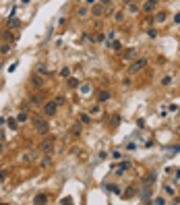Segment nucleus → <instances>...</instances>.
<instances>
[{"instance_id":"aec40b11","label":"nucleus","mask_w":180,"mask_h":205,"mask_svg":"<svg viewBox=\"0 0 180 205\" xmlns=\"http://www.w3.org/2000/svg\"><path fill=\"white\" fill-rule=\"evenodd\" d=\"M4 178H6V172H0V182H2Z\"/></svg>"},{"instance_id":"7ed1b4c3","label":"nucleus","mask_w":180,"mask_h":205,"mask_svg":"<svg viewBox=\"0 0 180 205\" xmlns=\"http://www.w3.org/2000/svg\"><path fill=\"white\" fill-rule=\"evenodd\" d=\"M56 108H58V106H56V102H54V104H52V102L46 104V106H44V114H46V116H54V114H56Z\"/></svg>"},{"instance_id":"6e6552de","label":"nucleus","mask_w":180,"mask_h":205,"mask_svg":"<svg viewBox=\"0 0 180 205\" xmlns=\"http://www.w3.org/2000/svg\"><path fill=\"white\" fill-rule=\"evenodd\" d=\"M93 15H95V17H102V15H104V6H99V4L93 6Z\"/></svg>"},{"instance_id":"9b49d317","label":"nucleus","mask_w":180,"mask_h":205,"mask_svg":"<svg viewBox=\"0 0 180 205\" xmlns=\"http://www.w3.org/2000/svg\"><path fill=\"white\" fill-rule=\"evenodd\" d=\"M120 48H122V46H120V41H114V44H112V50H116V52H120Z\"/></svg>"},{"instance_id":"2eb2a0df","label":"nucleus","mask_w":180,"mask_h":205,"mask_svg":"<svg viewBox=\"0 0 180 205\" xmlns=\"http://www.w3.org/2000/svg\"><path fill=\"white\" fill-rule=\"evenodd\" d=\"M91 114H93V116H97V114H102V110H99V108H93V110H91Z\"/></svg>"},{"instance_id":"1a4fd4ad","label":"nucleus","mask_w":180,"mask_h":205,"mask_svg":"<svg viewBox=\"0 0 180 205\" xmlns=\"http://www.w3.org/2000/svg\"><path fill=\"white\" fill-rule=\"evenodd\" d=\"M128 166H131V162H122V164H120V168H118V174H120V172H122V170H126V168H128Z\"/></svg>"},{"instance_id":"412c9836","label":"nucleus","mask_w":180,"mask_h":205,"mask_svg":"<svg viewBox=\"0 0 180 205\" xmlns=\"http://www.w3.org/2000/svg\"><path fill=\"white\" fill-rule=\"evenodd\" d=\"M87 2H89V4H93V2H95V0H87Z\"/></svg>"},{"instance_id":"f03ea898","label":"nucleus","mask_w":180,"mask_h":205,"mask_svg":"<svg viewBox=\"0 0 180 205\" xmlns=\"http://www.w3.org/2000/svg\"><path fill=\"white\" fill-rule=\"evenodd\" d=\"M145 64H147L145 58H139V60H135V62H132V66H131V73H139V70H143V68H145Z\"/></svg>"},{"instance_id":"ddd939ff","label":"nucleus","mask_w":180,"mask_h":205,"mask_svg":"<svg viewBox=\"0 0 180 205\" xmlns=\"http://www.w3.org/2000/svg\"><path fill=\"white\" fill-rule=\"evenodd\" d=\"M161 83H164V85H170V83H172V77H164Z\"/></svg>"},{"instance_id":"9d476101","label":"nucleus","mask_w":180,"mask_h":205,"mask_svg":"<svg viewBox=\"0 0 180 205\" xmlns=\"http://www.w3.org/2000/svg\"><path fill=\"white\" fill-rule=\"evenodd\" d=\"M46 201H48L46 195H37V197H35V203H46Z\"/></svg>"},{"instance_id":"6ab92c4d","label":"nucleus","mask_w":180,"mask_h":205,"mask_svg":"<svg viewBox=\"0 0 180 205\" xmlns=\"http://www.w3.org/2000/svg\"><path fill=\"white\" fill-rule=\"evenodd\" d=\"M69 85L70 87H77V79H69Z\"/></svg>"},{"instance_id":"423d86ee","label":"nucleus","mask_w":180,"mask_h":205,"mask_svg":"<svg viewBox=\"0 0 180 205\" xmlns=\"http://www.w3.org/2000/svg\"><path fill=\"white\" fill-rule=\"evenodd\" d=\"M155 4H157V0H147L145 6H143V11H145V13H149V11H153V8H155Z\"/></svg>"},{"instance_id":"f3484780","label":"nucleus","mask_w":180,"mask_h":205,"mask_svg":"<svg viewBox=\"0 0 180 205\" xmlns=\"http://www.w3.org/2000/svg\"><path fill=\"white\" fill-rule=\"evenodd\" d=\"M135 54H137V52H135V48H132V50H128V52H126V56H128V58H132V56H135Z\"/></svg>"},{"instance_id":"4468645a","label":"nucleus","mask_w":180,"mask_h":205,"mask_svg":"<svg viewBox=\"0 0 180 205\" xmlns=\"http://www.w3.org/2000/svg\"><path fill=\"white\" fill-rule=\"evenodd\" d=\"M60 75H62V77H69L70 70H69V68H62V70H60Z\"/></svg>"},{"instance_id":"20e7f679","label":"nucleus","mask_w":180,"mask_h":205,"mask_svg":"<svg viewBox=\"0 0 180 205\" xmlns=\"http://www.w3.org/2000/svg\"><path fill=\"white\" fill-rule=\"evenodd\" d=\"M42 149H44V153H52V149H54V141L52 139H46L42 143Z\"/></svg>"},{"instance_id":"f257e3e1","label":"nucleus","mask_w":180,"mask_h":205,"mask_svg":"<svg viewBox=\"0 0 180 205\" xmlns=\"http://www.w3.org/2000/svg\"><path fill=\"white\" fill-rule=\"evenodd\" d=\"M33 126L40 130L42 135H46V133H48V122H46L44 118H40V116H33Z\"/></svg>"},{"instance_id":"39448f33","label":"nucleus","mask_w":180,"mask_h":205,"mask_svg":"<svg viewBox=\"0 0 180 205\" xmlns=\"http://www.w3.org/2000/svg\"><path fill=\"white\" fill-rule=\"evenodd\" d=\"M108 100H110V91H106V89L97 91V102H108Z\"/></svg>"},{"instance_id":"a211bd4d","label":"nucleus","mask_w":180,"mask_h":205,"mask_svg":"<svg viewBox=\"0 0 180 205\" xmlns=\"http://www.w3.org/2000/svg\"><path fill=\"white\" fill-rule=\"evenodd\" d=\"M166 19V13H157V21H164Z\"/></svg>"},{"instance_id":"f8f14e48","label":"nucleus","mask_w":180,"mask_h":205,"mask_svg":"<svg viewBox=\"0 0 180 205\" xmlns=\"http://www.w3.org/2000/svg\"><path fill=\"white\" fill-rule=\"evenodd\" d=\"M64 104V97L62 96H56V106H62Z\"/></svg>"},{"instance_id":"0eeeda50","label":"nucleus","mask_w":180,"mask_h":205,"mask_svg":"<svg viewBox=\"0 0 180 205\" xmlns=\"http://www.w3.org/2000/svg\"><path fill=\"white\" fill-rule=\"evenodd\" d=\"M31 83H33L35 87H42V85H44V79H42L40 75H33V77H31Z\"/></svg>"},{"instance_id":"dca6fc26","label":"nucleus","mask_w":180,"mask_h":205,"mask_svg":"<svg viewBox=\"0 0 180 205\" xmlns=\"http://www.w3.org/2000/svg\"><path fill=\"white\" fill-rule=\"evenodd\" d=\"M87 15V8H79V17H85Z\"/></svg>"}]
</instances>
